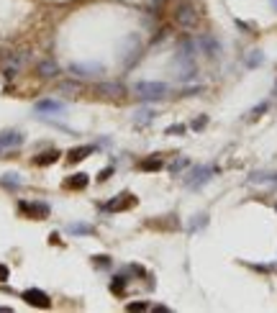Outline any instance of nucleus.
<instances>
[{
  "mask_svg": "<svg viewBox=\"0 0 277 313\" xmlns=\"http://www.w3.org/2000/svg\"><path fill=\"white\" fill-rule=\"evenodd\" d=\"M69 72L72 75H77V77H98V75H103L106 70H103V64H85V62H72L69 64Z\"/></svg>",
  "mask_w": 277,
  "mask_h": 313,
  "instance_id": "nucleus-3",
  "label": "nucleus"
},
{
  "mask_svg": "<svg viewBox=\"0 0 277 313\" xmlns=\"http://www.w3.org/2000/svg\"><path fill=\"white\" fill-rule=\"evenodd\" d=\"M198 49L205 54V57H211V59H216L218 54H221V47H218V41L211 36V33H203V36L198 39Z\"/></svg>",
  "mask_w": 277,
  "mask_h": 313,
  "instance_id": "nucleus-6",
  "label": "nucleus"
},
{
  "mask_svg": "<svg viewBox=\"0 0 277 313\" xmlns=\"http://www.w3.org/2000/svg\"><path fill=\"white\" fill-rule=\"evenodd\" d=\"M21 298L26 300L28 306H33V308H52V298L44 293V290H36V287H28V290H23L21 293Z\"/></svg>",
  "mask_w": 277,
  "mask_h": 313,
  "instance_id": "nucleus-2",
  "label": "nucleus"
},
{
  "mask_svg": "<svg viewBox=\"0 0 277 313\" xmlns=\"http://www.w3.org/2000/svg\"><path fill=\"white\" fill-rule=\"evenodd\" d=\"M36 110H39V113H62L64 103H62V100H39Z\"/></svg>",
  "mask_w": 277,
  "mask_h": 313,
  "instance_id": "nucleus-10",
  "label": "nucleus"
},
{
  "mask_svg": "<svg viewBox=\"0 0 277 313\" xmlns=\"http://www.w3.org/2000/svg\"><path fill=\"white\" fill-rule=\"evenodd\" d=\"M162 167H165V162H162L159 154H154V156H149V159H141V162H138V170H144V172H159Z\"/></svg>",
  "mask_w": 277,
  "mask_h": 313,
  "instance_id": "nucleus-12",
  "label": "nucleus"
},
{
  "mask_svg": "<svg viewBox=\"0 0 277 313\" xmlns=\"http://www.w3.org/2000/svg\"><path fill=\"white\" fill-rule=\"evenodd\" d=\"M208 124V118H198V121H195V124H193V129H203Z\"/></svg>",
  "mask_w": 277,
  "mask_h": 313,
  "instance_id": "nucleus-29",
  "label": "nucleus"
},
{
  "mask_svg": "<svg viewBox=\"0 0 277 313\" xmlns=\"http://www.w3.org/2000/svg\"><path fill=\"white\" fill-rule=\"evenodd\" d=\"M21 141H23V136L18 131H3L0 133V147H18Z\"/></svg>",
  "mask_w": 277,
  "mask_h": 313,
  "instance_id": "nucleus-14",
  "label": "nucleus"
},
{
  "mask_svg": "<svg viewBox=\"0 0 277 313\" xmlns=\"http://www.w3.org/2000/svg\"><path fill=\"white\" fill-rule=\"evenodd\" d=\"M136 116H141V118H136V124H149V121H152V110H141V113H136Z\"/></svg>",
  "mask_w": 277,
  "mask_h": 313,
  "instance_id": "nucleus-22",
  "label": "nucleus"
},
{
  "mask_svg": "<svg viewBox=\"0 0 277 313\" xmlns=\"http://www.w3.org/2000/svg\"><path fill=\"white\" fill-rule=\"evenodd\" d=\"M111 175H113V167H106V170H103V172L98 175V183H106V180H108Z\"/></svg>",
  "mask_w": 277,
  "mask_h": 313,
  "instance_id": "nucleus-25",
  "label": "nucleus"
},
{
  "mask_svg": "<svg viewBox=\"0 0 277 313\" xmlns=\"http://www.w3.org/2000/svg\"><path fill=\"white\" fill-rule=\"evenodd\" d=\"M211 175H213V167H198V170H193L188 177H185V185L188 187H200V185H205L208 180H211Z\"/></svg>",
  "mask_w": 277,
  "mask_h": 313,
  "instance_id": "nucleus-4",
  "label": "nucleus"
},
{
  "mask_svg": "<svg viewBox=\"0 0 277 313\" xmlns=\"http://www.w3.org/2000/svg\"><path fill=\"white\" fill-rule=\"evenodd\" d=\"M92 264L106 270V267H111V257H108V254H95V257H92Z\"/></svg>",
  "mask_w": 277,
  "mask_h": 313,
  "instance_id": "nucleus-20",
  "label": "nucleus"
},
{
  "mask_svg": "<svg viewBox=\"0 0 277 313\" xmlns=\"http://www.w3.org/2000/svg\"><path fill=\"white\" fill-rule=\"evenodd\" d=\"M182 167H188V159H177V162H172L169 170H172V172H177V170H182Z\"/></svg>",
  "mask_w": 277,
  "mask_h": 313,
  "instance_id": "nucleus-26",
  "label": "nucleus"
},
{
  "mask_svg": "<svg viewBox=\"0 0 277 313\" xmlns=\"http://www.w3.org/2000/svg\"><path fill=\"white\" fill-rule=\"evenodd\" d=\"M111 290H113L115 295L123 293V290H126V277H123V275H115V277H113V283H111Z\"/></svg>",
  "mask_w": 277,
  "mask_h": 313,
  "instance_id": "nucleus-19",
  "label": "nucleus"
},
{
  "mask_svg": "<svg viewBox=\"0 0 277 313\" xmlns=\"http://www.w3.org/2000/svg\"><path fill=\"white\" fill-rule=\"evenodd\" d=\"M95 90H98V95H106V98H121V95H126V87L121 82H100Z\"/></svg>",
  "mask_w": 277,
  "mask_h": 313,
  "instance_id": "nucleus-7",
  "label": "nucleus"
},
{
  "mask_svg": "<svg viewBox=\"0 0 277 313\" xmlns=\"http://www.w3.org/2000/svg\"><path fill=\"white\" fill-rule=\"evenodd\" d=\"M69 234H75V236H92L95 229L87 226V223H69Z\"/></svg>",
  "mask_w": 277,
  "mask_h": 313,
  "instance_id": "nucleus-18",
  "label": "nucleus"
},
{
  "mask_svg": "<svg viewBox=\"0 0 277 313\" xmlns=\"http://www.w3.org/2000/svg\"><path fill=\"white\" fill-rule=\"evenodd\" d=\"M56 93H62V95H67V98H77L80 93H83V85H80V82H72V80H64V82L56 85Z\"/></svg>",
  "mask_w": 277,
  "mask_h": 313,
  "instance_id": "nucleus-11",
  "label": "nucleus"
},
{
  "mask_svg": "<svg viewBox=\"0 0 277 313\" xmlns=\"http://www.w3.org/2000/svg\"><path fill=\"white\" fill-rule=\"evenodd\" d=\"M267 105H270V103H262V105H257V108H254L251 113H249V118H259V113H264V110H267Z\"/></svg>",
  "mask_w": 277,
  "mask_h": 313,
  "instance_id": "nucleus-24",
  "label": "nucleus"
},
{
  "mask_svg": "<svg viewBox=\"0 0 277 313\" xmlns=\"http://www.w3.org/2000/svg\"><path fill=\"white\" fill-rule=\"evenodd\" d=\"M21 210H26L31 216H41V218L49 216V206L46 203H21Z\"/></svg>",
  "mask_w": 277,
  "mask_h": 313,
  "instance_id": "nucleus-13",
  "label": "nucleus"
},
{
  "mask_svg": "<svg viewBox=\"0 0 277 313\" xmlns=\"http://www.w3.org/2000/svg\"><path fill=\"white\" fill-rule=\"evenodd\" d=\"M39 75H41V77H56V75H59V64H56V62H49V59H46V62H39Z\"/></svg>",
  "mask_w": 277,
  "mask_h": 313,
  "instance_id": "nucleus-15",
  "label": "nucleus"
},
{
  "mask_svg": "<svg viewBox=\"0 0 277 313\" xmlns=\"http://www.w3.org/2000/svg\"><path fill=\"white\" fill-rule=\"evenodd\" d=\"M8 187H18L21 185V180H18V175H5V180H3Z\"/></svg>",
  "mask_w": 277,
  "mask_h": 313,
  "instance_id": "nucleus-23",
  "label": "nucleus"
},
{
  "mask_svg": "<svg viewBox=\"0 0 277 313\" xmlns=\"http://www.w3.org/2000/svg\"><path fill=\"white\" fill-rule=\"evenodd\" d=\"M134 93L141 100H157V98H165L169 93V87L165 82H136Z\"/></svg>",
  "mask_w": 277,
  "mask_h": 313,
  "instance_id": "nucleus-1",
  "label": "nucleus"
},
{
  "mask_svg": "<svg viewBox=\"0 0 277 313\" xmlns=\"http://www.w3.org/2000/svg\"><path fill=\"white\" fill-rule=\"evenodd\" d=\"M87 175L85 172H77V175H72V177H69V180H67V187H72V190H83V187H87Z\"/></svg>",
  "mask_w": 277,
  "mask_h": 313,
  "instance_id": "nucleus-17",
  "label": "nucleus"
},
{
  "mask_svg": "<svg viewBox=\"0 0 277 313\" xmlns=\"http://www.w3.org/2000/svg\"><path fill=\"white\" fill-rule=\"evenodd\" d=\"M8 275H10V272H8V267H5V264H0V283H5V280H8Z\"/></svg>",
  "mask_w": 277,
  "mask_h": 313,
  "instance_id": "nucleus-28",
  "label": "nucleus"
},
{
  "mask_svg": "<svg viewBox=\"0 0 277 313\" xmlns=\"http://www.w3.org/2000/svg\"><path fill=\"white\" fill-rule=\"evenodd\" d=\"M244 62H247V67H257L262 62V52H249V57Z\"/></svg>",
  "mask_w": 277,
  "mask_h": 313,
  "instance_id": "nucleus-21",
  "label": "nucleus"
},
{
  "mask_svg": "<svg viewBox=\"0 0 277 313\" xmlns=\"http://www.w3.org/2000/svg\"><path fill=\"white\" fill-rule=\"evenodd\" d=\"M134 203H136V198L129 195V193H123V195H118L115 200H111V203L106 206V210H126V208H131Z\"/></svg>",
  "mask_w": 277,
  "mask_h": 313,
  "instance_id": "nucleus-8",
  "label": "nucleus"
},
{
  "mask_svg": "<svg viewBox=\"0 0 277 313\" xmlns=\"http://www.w3.org/2000/svg\"><path fill=\"white\" fill-rule=\"evenodd\" d=\"M56 159H59V152H56V149H52V152H44V154H39L36 159H33V164H36V167H46V164H54Z\"/></svg>",
  "mask_w": 277,
  "mask_h": 313,
  "instance_id": "nucleus-16",
  "label": "nucleus"
},
{
  "mask_svg": "<svg viewBox=\"0 0 277 313\" xmlns=\"http://www.w3.org/2000/svg\"><path fill=\"white\" fill-rule=\"evenodd\" d=\"M185 131V126H169L167 129V133H182Z\"/></svg>",
  "mask_w": 277,
  "mask_h": 313,
  "instance_id": "nucleus-30",
  "label": "nucleus"
},
{
  "mask_svg": "<svg viewBox=\"0 0 277 313\" xmlns=\"http://www.w3.org/2000/svg\"><path fill=\"white\" fill-rule=\"evenodd\" d=\"M175 18H177V24L182 28H195V24H198V13H195L190 5H180L177 13H175Z\"/></svg>",
  "mask_w": 277,
  "mask_h": 313,
  "instance_id": "nucleus-5",
  "label": "nucleus"
},
{
  "mask_svg": "<svg viewBox=\"0 0 277 313\" xmlns=\"http://www.w3.org/2000/svg\"><path fill=\"white\" fill-rule=\"evenodd\" d=\"M126 308H129V311H146L149 306H146V303H129Z\"/></svg>",
  "mask_w": 277,
  "mask_h": 313,
  "instance_id": "nucleus-27",
  "label": "nucleus"
},
{
  "mask_svg": "<svg viewBox=\"0 0 277 313\" xmlns=\"http://www.w3.org/2000/svg\"><path fill=\"white\" fill-rule=\"evenodd\" d=\"M92 152H95V147H92V144H85V147H75V149H69L67 159H69V162H83V159H87Z\"/></svg>",
  "mask_w": 277,
  "mask_h": 313,
  "instance_id": "nucleus-9",
  "label": "nucleus"
}]
</instances>
